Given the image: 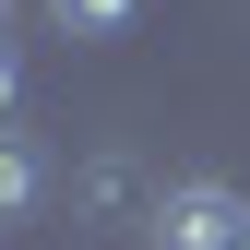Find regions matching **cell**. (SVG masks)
I'll return each mask as SVG.
<instances>
[{
  "label": "cell",
  "mask_w": 250,
  "mask_h": 250,
  "mask_svg": "<svg viewBox=\"0 0 250 250\" xmlns=\"http://www.w3.org/2000/svg\"><path fill=\"white\" fill-rule=\"evenodd\" d=\"M155 250H250V191L227 179H167V203H155Z\"/></svg>",
  "instance_id": "6da1fadb"
},
{
  "label": "cell",
  "mask_w": 250,
  "mask_h": 250,
  "mask_svg": "<svg viewBox=\"0 0 250 250\" xmlns=\"http://www.w3.org/2000/svg\"><path fill=\"white\" fill-rule=\"evenodd\" d=\"M155 203H167V179H155L143 155H119V143L72 167V214L83 227H155Z\"/></svg>",
  "instance_id": "7a4b0ae2"
},
{
  "label": "cell",
  "mask_w": 250,
  "mask_h": 250,
  "mask_svg": "<svg viewBox=\"0 0 250 250\" xmlns=\"http://www.w3.org/2000/svg\"><path fill=\"white\" fill-rule=\"evenodd\" d=\"M36 203H48V155L24 143V131H0V227H24Z\"/></svg>",
  "instance_id": "3957f363"
},
{
  "label": "cell",
  "mask_w": 250,
  "mask_h": 250,
  "mask_svg": "<svg viewBox=\"0 0 250 250\" xmlns=\"http://www.w3.org/2000/svg\"><path fill=\"white\" fill-rule=\"evenodd\" d=\"M131 12H143V0H48V24H60V36H119Z\"/></svg>",
  "instance_id": "277c9868"
},
{
  "label": "cell",
  "mask_w": 250,
  "mask_h": 250,
  "mask_svg": "<svg viewBox=\"0 0 250 250\" xmlns=\"http://www.w3.org/2000/svg\"><path fill=\"white\" fill-rule=\"evenodd\" d=\"M12 96H24V60H12V12H0V131H12Z\"/></svg>",
  "instance_id": "5b68a950"
},
{
  "label": "cell",
  "mask_w": 250,
  "mask_h": 250,
  "mask_svg": "<svg viewBox=\"0 0 250 250\" xmlns=\"http://www.w3.org/2000/svg\"><path fill=\"white\" fill-rule=\"evenodd\" d=\"M0 12H12V0H0Z\"/></svg>",
  "instance_id": "8992f818"
}]
</instances>
